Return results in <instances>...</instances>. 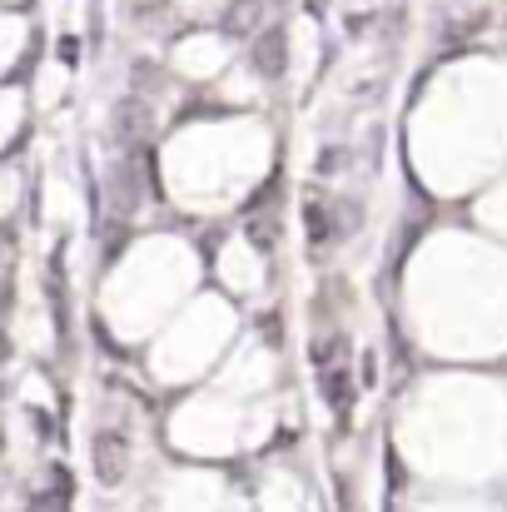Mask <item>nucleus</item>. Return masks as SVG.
Listing matches in <instances>:
<instances>
[{
    "label": "nucleus",
    "instance_id": "9",
    "mask_svg": "<svg viewBox=\"0 0 507 512\" xmlns=\"http://www.w3.org/2000/svg\"><path fill=\"white\" fill-rule=\"evenodd\" d=\"M165 5H169V0H130V10H135L140 20H150V15H160Z\"/></svg>",
    "mask_w": 507,
    "mask_h": 512
},
{
    "label": "nucleus",
    "instance_id": "7",
    "mask_svg": "<svg viewBox=\"0 0 507 512\" xmlns=\"http://www.w3.org/2000/svg\"><path fill=\"white\" fill-rule=\"evenodd\" d=\"M483 25H488V15H473V20H453L443 35H448V40H463V35H478Z\"/></svg>",
    "mask_w": 507,
    "mask_h": 512
},
{
    "label": "nucleus",
    "instance_id": "5",
    "mask_svg": "<svg viewBox=\"0 0 507 512\" xmlns=\"http://www.w3.org/2000/svg\"><path fill=\"white\" fill-rule=\"evenodd\" d=\"M304 224H309V249L324 254V249H329V234H334V224H329V204H324V199H309V204H304Z\"/></svg>",
    "mask_w": 507,
    "mask_h": 512
},
{
    "label": "nucleus",
    "instance_id": "8",
    "mask_svg": "<svg viewBox=\"0 0 507 512\" xmlns=\"http://www.w3.org/2000/svg\"><path fill=\"white\" fill-rule=\"evenodd\" d=\"M259 334H264V343H274V348H279V343H284V324H279V314H264V319H259Z\"/></svg>",
    "mask_w": 507,
    "mask_h": 512
},
{
    "label": "nucleus",
    "instance_id": "1",
    "mask_svg": "<svg viewBox=\"0 0 507 512\" xmlns=\"http://www.w3.org/2000/svg\"><path fill=\"white\" fill-rule=\"evenodd\" d=\"M90 458H95V478H100L105 488H115V483H125V473H130V438H125L120 428H100Z\"/></svg>",
    "mask_w": 507,
    "mask_h": 512
},
{
    "label": "nucleus",
    "instance_id": "4",
    "mask_svg": "<svg viewBox=\"0 0 507 512\" xmlns=\"http://www.w3.org/2000/svg\"><path fill=\"white\" fill-rule=\"evenodd\" d=\"M115 130H120V140H135V135H145V130H150V105H145L140 95H130V100L115 110Z\"/></svg>",
    "mask_w": 507,
    "mask_h": 512
},
{
    "label": "nucleus",
    "instance_id": "3",
    "mask_svg": "<svg viewBox=\"0 0 507 512\" xmlns=\"http://www.w3.org/2000/svg\"><path fill=\"white\" fill-rule=\"evenodd\" d=\"M324 398L334 413H348L353 408V378H348V363H329L324 368Z\"/></svg>",
    "mask_w": 507,
    "mask_h": 512
},
{
    "label": "nucleus",
    "instance_id": "10",
    "mask_svg": "<svg viewBox=\"0 0 507 512\" xmlns=\"http://www.w3.org/2000/svg\"><path fill=\"white\" fill-rule=\"evenodd\" d=\"M0 448H5V438H0Z\"/></svg>",
    "mask_w": 507,
    "mask_h": 512
},
{
    "label": "nucleus",
    "instance_id": "2",
    "mask_svg": "<svg viewBox=\"0 0 507 512\" xmlns=\"http://www.w3.org/2000/svg\"><path fill=\"white\" fill-rule=\"evenodd\" d=\"M249 65H254V75H264V80H279L284 70H289V35L274 25V30H264L259 40H254V50H249Z\"/></svg>",
    "mask_w": 507,
    "mask_h": 512
},
{
    "label": "nucleus",
    "instance_id": "6",
    "mask_svg": "<svg viewBox=\"0 0 507 512\" xmlns=\"http://www.w3.org/2000/svg\"><path fill=\"white\" fill-rule=\"evenodd\" d=\"M259 15H264V0H234L224 10V30L229 35H249V30H259Z\"/></svg>",
    "mask_w": 507,
    "mask_h": 512
}]
</instances>
